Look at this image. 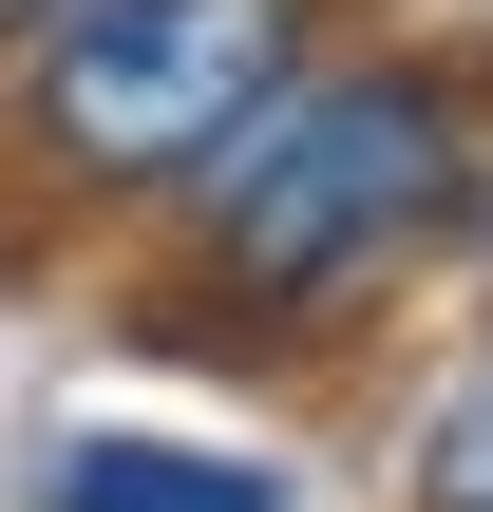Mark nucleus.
<instances>
[{"mask_svg": "<svg viewBox=\"0 0 493 512\" xmlns=\"http://www.w3.org/2000/svg\"><path fill=\"white\" fill-rule=\"evenodd\" d=\"M38 512H285V475L209 456V437H133V418H76L38 456Z\"/></svg>", "mask_w": 493, "mask_h": 512, "instance_id": "obj_3", "label": "nucleus"}, {"mask_svg": "<svg viewBox=\"0 0 493 512\" xmlns=\"http://www.w3.org/2000/svg\"><path fill=\"white\" fill-rule=\"evenodd\" d=\"M399 494L418 512H493V342L418 399V437H399Z\"/></svg>", "mask_w": 493, "mask_h": 512, "instance_id": "obj_4", "label": "nucleus"}, {"mask_svg": "<svg viewBox=\"0 0 493 512\" xmlns=\"http://www.w3.org/2000/svg\"><path fill=\"white\" fill-rule=\"evenodd\" d=\"M475 209H493V76L437 57V38H342L171 209V323L190 342H247V361L342 342L437 247H475Z\"/></svg>", "mask_w": 493, "mask_h": 512, "instance_id": "obj_1", "label": "nucleus"}, {"mask_svg": "<svg viewBox=\"0 0 493 512\" xmlns=\"http://www.w3.org/2000/svg\"><path fill=\"white\" fill-rule=\"evenodd\" d=\"M304 57H342L323 0H76L0 76V152L38 209H190Z\"/></svg>", "mask_w": 493, "mask_h": 512, "instance_id": "obj_2", "label": "nucleus"}, {"mask_svg": "<svg viewBox=\"0 0 493 512\" xmlns=\"http://www.w3.org/2000/svg\"><path fill=\"white\" fill-rule=\"evenodd\" d=\"M57 19H76V0H0V76H19V57H38Z\"/></svg>", "mask_w": 493, "mask_h": 512, "instance_id": "obj_5", "label": "nucleus"}]
</instances>
